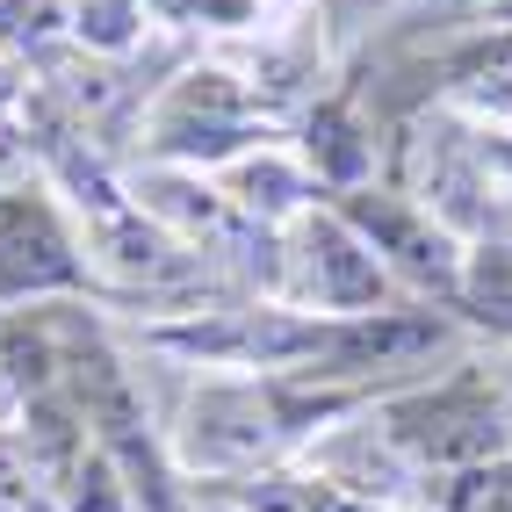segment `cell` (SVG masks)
Wrapping results in <instances>:
<instances>
[{"mask_svg":"<svg viewBox=\"0 0 512 512\" xmlns=\"http://www.w3.org/2000/svg\"><path fill=\"white\" fill-rule=\"evenodd\" d=\"M73 275H80V260L65 253V238L44 210H8L0 217V289H58Z\"/></svg>","mask_w":512,"mask_h":512,"instance_id":"obj_1","label":"cell"},{"mask_svg":"<svg viewBox=\"0 0 512 512\" xmlns=\"http://www.w3.org/2000/svg\"><path fill=\"white\" fill-rule=\"evenodd\" d=\"M311 296L318 303H375L383 296V260L347 224H311Z\"/></svg>","mask_w":512,"mask_h":512,"instance_id":"obj_2","label":"cell"},{"mask_svg":"<svg viewBox=\"0 0 512 512\" xmlns=\"http://www.w3.org/2000/svg\"><path fill=\"white\" fill-rule=\"evenodd\" d=\"M469 303H476V318H484V325H505L512 332V253H476Z\"/></svg>","mask_w":512,"mask_h":512,"instance_id":"obj_3","label":"cell"},{"mask_svg":"<svg viewBox=\"0 0 512 512\" xmlns=\"http://www.w3.org/2000/svg\"><path fill=\"white\" fill-rule=\"evenodd\" d=\"M80 37H94V44H123L130 37V0H80Z\"/></svg>","mask_w":512,"mask_h":512,"instance_id":"obj_4","label":"cell"}]
</instances>
